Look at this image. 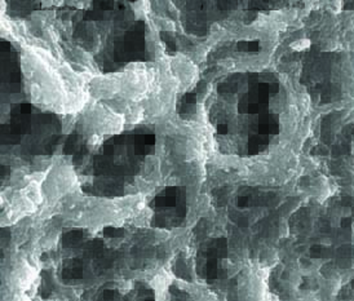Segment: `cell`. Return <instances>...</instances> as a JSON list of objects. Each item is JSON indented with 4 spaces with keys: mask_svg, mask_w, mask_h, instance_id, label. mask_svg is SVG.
<instances>
[{
    "mask_svg": "<svg viewBox=\"0 0 354 301\" xmlns=\"http://www.w3.org/2000/svg\"><path fill=\"white\" fill-rule=\"evenodd\" d=\"M352 13V16H353V20H354V12H351Z\"/></svg>",
    "mask_w": 354,
    "mask_h": 301,
    "instance_id": "cell-2",
    "label": "cell"
},
{
    "mask_svg": "<svg viewBox=\"0 0 354 301\" xmlns=\"http://www.w3.org/2000/svg\"><path fill=\"white\" fill-rule=\"evenodd\" d=\"M279 71L313 116L354 111V20L351 12L319 7L295 21Z\"/></svg>",
    "mask_w": 354,
    "mask_h": 301,
    "instance_id": "cell-1",
    "label": "cell"
}]
</instances>
